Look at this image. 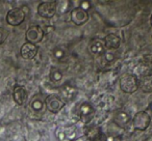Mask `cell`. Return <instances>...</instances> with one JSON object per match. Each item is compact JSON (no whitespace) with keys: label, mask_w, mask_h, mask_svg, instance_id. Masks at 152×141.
I'll use <instances>...</instances> for the list:
<instances>
[{"label":"cell","mask_w":152,"mask_h":141,"mask_svg":"<svg viewBox=\"0 0 152 141\" xmlns=\"http://www.w3.org/2000/svg\"><path fill=\"white\" fill-rule=\"evenodd\" d=\"M120 89L125 93H133L139 89V78L134 75H125L119 81Z\"/></svg>","instance_id":"obj_1"},{"label":"cell","mask_w":152,"mask_h":141,"mask_svg":"<svg viewBox=\"0 0 152 141\" xmlns=\"http://www.w3.org/2000/svg\"><path fill=\"white\" fill-rule=\"evenodd\" d=\"M95 108L89 102H85L81 104L80 108H79V118L80 121L85 124H89L92 120L95 117Z\"/></svg>","instance_id":"obj_2"},{"label":"cell","mask_w":152,"mask_h":141,"mask_svg":"<svg viewBox=\"0 0 152 141\" xmlns=\"http://www.w3.org/2000/svg\"><path fill=\"white\" fill-rule=\"evenodd\" d=\"M151 122V117L146 111H140L134 115L132 119L133 128L139 131H145Z\"/></svg>","instance_id":"obj_3"},{"label":"cell","mask_w":152,"mask_h":141,"mask_svg":"<svg viewBox=\"0 0 152 141\" xmlns=\"http://www.w3.org/2000/svg\"><path fill=\"white\" fill-rule=\"evenodd\" d=\"M44 30L38 25L31 26L30 28H28V30L26 31L25 38L27 43L30 44H38V43L42 42L43 38H44Z\"/></svg>","instance_id":"obj_4"},{"label":"cell","mask_w":152,"mask_h":141,"mask_svg":"<svg viewBox=\"0 0 152 141\" xmlns=\"http://www.w3.org/2000/svg\"><path fill=\"white\" fill-rule=\"evenodd\" d=\"M56 13V2H51V1H45L39 4L38 7V14L43 18L50 19Z\"/></svg>","instance_id":"obj_5"},{"label":"cell","mask_w":152,"mask_h":141,"mask_svg":"<svg viewBox=\"0 0 152 141\" xmlns=\"http://www.w3.org/2000/svg\"><path fill=\"white\" fill-rule=\"evenodd\" d=\"M25 19V12L23 9H13L7 13V22L12 26H18Z\"/></svg>","instance_id":"obj_6"},{"label":"cell","mask_w":152,"mask_h":141,"mask_svg":"<svg viewBox=\"0 0 152 141\" xmlns=\"http://www.w3.org/2000/svg\"><path fill=\"white\" fill-rule=\"evenodd\" d=\"M70 17H71V21L77 26L83 25L89 21L88 12L81 9L80 7H75L74 9H72L70 13Z\"/></svg>","instance_id":"obj_7"},{"label":"cell","mask_w":152,"mask_h":141,"mask_svg":"<svg viewBox=\"0 0 152 141\" xmlns=\"http://www.w3.org/2000/svg\"><path fill=\"white\" fill-rule=\"evenodd\" d=\"M45 105H46V108L52 113H57L58 111H61V108L64 107L65 103L64 101L57 95H48L45 100Z\"/></svg>","instance_id":"obj_8"},{"label":"cell","mask_w":152,"mask_h":141,"mask_svg":"<svg viewBox=\"0 0 152 141\" xmlns=\"http://www.w3.org/2000/svg\"><path fill=\"white\" fill-rule=\"evenodd\" d=\"M38 47L34 44H30V43H25V44L22 46L21 48V56L24 59H32L36 57V55L38 54Z\"/></svg>","instance_id":"obj_9"},{"label":"cell","mask_w":152,"mask_h":141,"mask_svg":"<svg viewBox=\"0 0 152 141\" xmlns=\"http://www.w3.org/2000/svg\"><path fill=\"white\" fill-rule=\"evenodd\" d=\"M59 93H61V97L65 101L71 102L76 97V95H77V89L75 87L71 86L70 84H65L63 87H61Z\"/></svg>","instance_id":"obj_10"},{"label":"cell","mask_w":152,"mask_h":141,"mask_svg":"<svg viewBox=\"0 0 152 141\" xmlns=\"http://www.w3.org/2000/svg\"><path fill=\"white\" fill-rule=\"evenodd\" d=\"M90 52L93 55H103L105 52V46H104V42L99 38H95L91 42L89 46Z\"/></svg>","instance_id":"obj_11"},{"label":"cell","mask_w":152,"mask_h":141,"mask_svg":"<svg viewBox=\"0 0 152 141\" xmlns=\"http://www.w3.org/2000/svg\"><path fill=\"white\" fill-rule=\"evenodd\" d=\"M104 46H105V49H118L120 47L121 44V40L117 34L114 33H110L104 38Z\"/></svg>","instance_id":"obj_12"},{"label":"cell","mask_w":152,"mask_h":141,"mask_svg":"<svg viewBox=\"0 0 152 141\" xmlns=\"http://www.w3.org/2000/svg\"><path fill=\"white\" fill-rule=\"evenodd\" d=\"M130 121V117H129V114L126 113L124 111H119L115 114L114 116V122L120 128L125 129L127 127V124Z\"/></svg>","instance_id":"obj_13"},{"label":"cell","mask_w":152,"mask_h":141,"mask_svg":"<svg viewBox=\"0 0 152 141\" xmlns=\"http://www.w3.org/2000/svg\"><path fill=\"white\" fill-rule=\"evenodd\" d=\"M149 75H152V65L149 64V63L142 62L134 67V76L135 77L141 76V78H142V77L149 76Z\"/></svg>","instance_id":"obj_14"},{"label":"cell","mask_w":152,"mask_h":141,"mask_svg":"<svg viewBox=\"0 0 152 141\" xmlns=\"http://www.w3.org/2000/svg\"><path fill=\"white\" fill-rule=\"evenodd\" d=\"M14 100L18 105H23L27 100V91L22 86H16L14 89Z\"/></svg>","instance_id":"obj_15"},{"label":"cell","mask_w":152,"mask_h":141,"mask_svg":"<svg viewBox=\"0 0 152 141\" xmlns=\"http://www.w3.org/2000/svg\"><path fill=\"white\" fill-rule=\"evenodd\" d=\"M139 88H141L143 93H151L152 91V75L142 77L141 79H139Z\"/></svg>","instance_id":"obj_16"},{"label":"cell","mask_w":152,"mask_h":141,"mask_svg":"<svg viewBox=\"0 0 152 141\" xmlns=\"http://www.w3.org/2000/svg\"><path fill=\"white\" fill-rule=\"evenodd\" d=\"M49 78H50V80L52 81V82H58V81H61V79H63V73H61L59 69L53 67L50 71Z\"/></svg>","instance_id":"obj_17"},{"label":"cell","mask_w":152,"mask_h":141,"mask_svg":"<svg viewBox=\"0 0 152 141\" xmlns=\"http://www.w3.org/2000/svg\"><path fill=\"white\" fill-rule=\"evenodd\" d=\"M31 106L36 111H41V110L43 109V103L40 100H34V101L32 102Z\"/></svg>","instance_id":"obj_18"},{"label":"cell","mask_w":152,"mask_h":141,"mask_svg":"<svg viewBox=\"0 0 152 141\" xmlns=\"http://www.w3.org/2000/svg\"><path fill=\"white\" fill-rule=\"evenodd\" d=\"M79 7H80L81 9H83V11L88 12L90 9H91V3H90L89 1H81Z\"/></svg>","instance_id":"obj_19"},{"label":"cell","mask_w":152,"mask_h":141,"mask_svg":"<svg viewBox=\"0 0 152 141\" xmlns=\"http://www.w3.org/2000/svg\"><path fill=\"white\" fill-rule=\"evenodd\" d=\"M53 54H54V57L57 59H61V57L64 56V51L61 50V48H56L54 50V52H53Z\"/></svg>","instance_id":"obj_20"},{"label":"cell","mask_w":152,"mask_h":141,"mask_svg":"<svg viewBox=\"0 0 152 141\" xmlns=\"http://www.w3.org/2000/svg\"><path fill=\"white\" fill-rule=\"evenodd\" d=\"M114 55L115 54H114V53H112V52H104V58H106V60H107L108 62H110V61L115 58Z\"/></svg>","instance_id":"obj_21"},{"label":"cell","mask_w":152,"mask_h":141,"mask_svg":"<svg viewBox=\"0 0 152 141\" xmlns=\"http://www.w3.org/2000/svg\"><path fill=\"white\" fill-rule=\"evenodd\" d=\"M5 40V31L3 28H0V44L3 43Z\"/></svg>","instance_id":"obj_22"},{"label":"cell","mask_w":152,"mask_h":141,"mask_svg":"<svg viewBox=\"0 0 152 141\" xmlns=\"http://www.w3.org/2000/svg\"><path fill=\"white\" fill-rule=\"evenodd\" d=\"M147 141H152V137H150V138L149 139H148V140Z\"/></svg>","instance_id":"obj_23"},{"label":"cell","mask_w":152,"mask_h":141,"mask_svg":"<svg viewBox=\"0 0 152 141\" xmlns=\"http://www.w3.org/2000/svg\"><path fill=\"white\" fill-rule=\"evenodd\" d=\"M150 23H151V26H152V16H151V19H150Z\"/></svg>","instance_id":"obj_24"},{"label":"cell","mask_w":152,"mask_h":141,"mask_svg":"<svg viewBox=\"0 0 152 141\" xmlns=\"http://www.w3.org/2000/svg\"><path fill=\"white\" fill-rule=\"evenodd\" d=\"M150 109L152 110V103H151V105H150Z\"/></svg>","instance_id":"obj_25"}]
</instances>
